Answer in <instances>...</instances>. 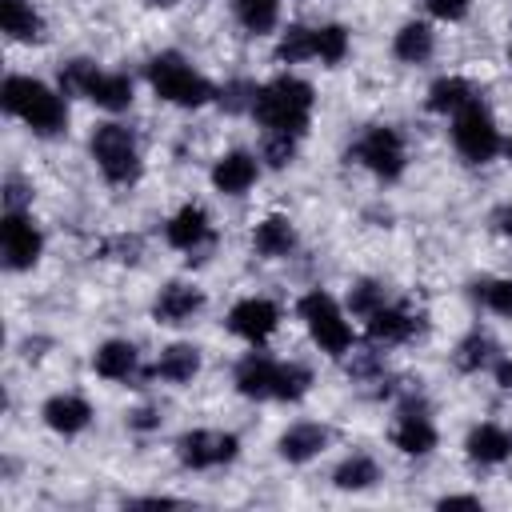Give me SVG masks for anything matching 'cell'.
Masks as SVG:
<instances>
[{
  "label": "cell",
  "mask_w": 512,
  "mask_h": 512,
  "mask_svg": "<svg viewBox=\"0 0 512 512\" xmlns=\"http://www.w3.org/2000/svg\"><path fill=\"white\" fill-rule=\"evenodd\" d=\"M468 100H476L472 96V84L468 80H460V76H444V80H436L432 88H428V108L432 112H460Z\"/></svg>",
  "instance_id": "cell-26"
},
{
  "label": "cell",
  "mask_w": 512,
  "mask_h": 512,
  "mask_svg": "<svg viewBox=\"0 0 512 512\" xmlns=\"http://www.w3.org/2000/svg\"><path fill=\"white\" fill-rule=\"evenodd\" d=\"M312 384V372L304 364H280L276 372V400H300Z\"/></svg>",
  "instance_id": "cell-31"
},
{
  "label": "cell",
  "mask_w": 512,
  "mask_h": 512,
  "mask_svg": "<svg viewBox=\"0 0 512 512\" xmlns=\"http://www.w3.org/2000/svg\"><path fill=\"white\" fill-rule=\"evenodd\" d=\"M276 372H280V364H276V360H268V356L252 352V356H244V360H240V368H236V388H240L244 396H252V400L276 396Z\"/></svg>",
  "instance_id": "cell-11"
},
{
  "label": "cell",
  "mask_w": 512,
  "mask_h": 512,
  "mask_svg": "<svg viewBox=\"0 0 512 512\" xmlns=\"http://www.w3.org/2000/svg\"><path fill=\"white\" fill-rule=\"evenodd\" d=\"M292 156H296V136H288V132H268L264 136V160L272 168H284Z\"/></svg>",
  "instance_id": "cell-34"
},
{
  "label": "cell",
  "mask_w": 512,
  "mask_h": 512,
  "mask_svg": "<svg viewBox=\"0 0 512 512\" xmlns=\"http://www.w3.org/2000/svg\"><path fill=\"white\" fill-rule=\"evenodd\" d=\"M496 228L504 236H512V208H496Z\"/></svg>",
  "instance_id": "cell-40"
},
{
  "label": "cell",
  "mask_w": 512,
  "mask_h": 512,
  "mask_svg": "<svg viewBox=\"0 0 512 512\" xmlns=\"http://www.w3.org/2000/svg\"><path fill=\"white\" fill-rule=\"evenodd\" d=\"M0 104H4V112L20 116V120H24L32 132H40V136L60 132L64 120H68L64 100H60L52 88H44L40 80H32V76H8L4 88H0Z\"/></svg>",
  "instance_id": "cell-2"
},
{
  "label": "cell",
  "mask_w": 512,
  "mask_h": 512,
  "mask_svg": "<svg viewBox=\"0 0 512 512\" xmlns=\"http://www.w3.org/2000/svg\"><path fill=\"white\" fill-rule=\"evenodd\" d=\"M164 236H168V244H172V248H180V252L200 248V244L208 240V212H204V208H196V204H184V208L168 220Z\"/></svg>",
  "instance_id": "cell-13"
},
{
  "label": "cell",
  "mask_w": 512,
  "mask_h": 512,
  "mask_svg": "<svg viewBox=\"0 0 512 512\" xmlns=\"http://www.w3.org/2000/svg\"><path fill=\"white\" fill-rule=\"evenodd\" d=\"M148 84L160 100L180 104V108H196L212 96V84L176 52H160V56L148 60Z\"/></svg>",
  "instance_id": "cell-3"
},
{
  "label": "cell",
  "mask_w": 512,
  "mask_h": 512,
  "mask_svg": "<svg viewBox=\"0 0 512 512\" xmlns=\"http://www.w3.org/2000/svg\"><path fill=\"white\" fill-rule=\"evenodd\" d=\"M96 72H100V68H96L92 60H72V64H64V68H60V92H64V96H88Z\"/></svg>",
  "instance_id": "cell-30"
},
{
  "label": "cell",
  "mask_w": 512,
  "mask_h": 512,
  "mask_svg": "<svg viewBox=\"0 0 512 512\" xmlns=\"http://www.w3.org/2000/svg\"><path fill=\"white\" fill-rule=\"evenodd\" d=\"M412 328H416V320H412L408 312H400V308H384V304H380V308L368 316V332H372V340H384V344L408 340Z\"/></svg>",
  "instance_id": "cell-25"
},
{
  "label": "cell",
  "mask_w": 512,
  "mask_h": 512,
  "mask_svg": "<svg viewBox=\"0 0 512 512\" xmlns=\"http://www.w3.org/2000/svg\"><path fill=\"white\" fill-rule=\"evenodd\" d=\"M196 372H200V352H196L192 344H172V348H164L160 360H156V376L168 380V384H184V380H192Z\"/></svg>",
  "instance_id": "cell-23"
},
{
  "label": "cell",
  "mask_w": 512,
  "mask_h": 512,
  "mask_svg": "<svg viewBox=\"0 0 512 512\" xmlns=\"http://www.w3.org/2000/svg\"><path fill=\"white\" fill-rule=\"evenodd\" d=\"M452 140H456L460 156L472 160V164H484L500 152V132H496V124H492V116L480 100H468L452 116Z\"/></svg>",
  "instance_id": "cell-5"
},
{
  "label": "cell",
  "mask_w": 512,
  "mask_h": 512,
  "mask_svg": "<svg viewBox=\"0 0 512 512\" xmlns=\"http://www.w3.org/2000/svg\"><path fill=\"white\" fill-rule=\"evenodd\" d=\"M292 244H296V232H292V224H288L284 216H268V220L256 224V232H252V248H256L260 256H268V260L288 256Z\"/></svg>",
  "instance_id": "cell-22"
},
{
  "label": "cell",
  "mask_w": 512,
  "mask_h": 512,
  "mask_svg": "<svg viewBox=\"0 0 512 512\" xmlns=\"http://www.w3.org/2000/svg\"><path fill=\"white\" fill-rule=\"evenodd\" d=\"M252 116L268 128V132H288V136H300L308 128V116H312V88L296 76H280L264 88H256V100H252Z\"/></svg>",
  "instance_id": "cell-1"
},
{
  "label": "cell",
  "mask_w": 512,
  "mask_h": 512,
  "mask_svg": "<svg viewBox=\"0 0 512 512\" xmlns=\"http://www.w3.org/2000/svg\"><path fill=\"white\" fill-rule=\"evenodd\" d=\"M496 384H500V388H508V392H512V360H504V364H500V368H496Z\"/></svg>",
  "instance_id": "cell-41"
},
{
  "label": "cell",
  "mask_w": 512,
  "mask_h": 512,
  "mask_svg": "<svg viewBox=\"0 0 512 512\" xmlns=\"http://www.w3.org/2000/svg\"><path fill=\"white\" fill-rule=\"evenodd\" d=\"M468 4H472V0H428L432 16H440V20H460V16L468 12Z\"/></svg>",
  "instance_id": "cell-37"
},
{
  "label": "cell",
  "mask_w": 512,
  "mask_h": 512,
  "mask_svg": "<svg viewBox=\"0 0 512 512\" xmlns=\"http://www.w3.org/2000/svg\"><path fill=\"white\" fill-rule=\"evenodd\" d=\"M280 16V0H236V20L248 28V32H268Z\"/></svg>",
  "instance_id": "cell-29"
},
{
  "label": "cell",
  "mask_w": 512,
  "mask_h": 512,
  "mask_svg": "<svg viewBox=\"0 0 512 512\" xmlns=\"http://www.w3.org/2000/svg\"><path fill=\"white\" fill-rule=\"evenodd\" d=\"M300 316H304V324H308V332H312V340L324 348V352H332V356H344L348 348H352V328H348V320H344V312L336 308V300L328 296V292H308L304 300H300Z\"/></svg>",
  "instance_id": "cell-6"
},
{
  "label": "cell",
  "mask_w": 512,
  "mask_h": 512,
  "mask_svg": "<svg viewBox=\"0 0 512 512\" xmlns=\"http://www.w3.org/2000/svg\"><path fill=\"white\" fill-rule=\"evenodd\" d=\"M200 304H204L200 288H192V284H168L156 296V320L160 324H184V320H192V312H200Z\"/></svg>",
  "instance_id": "cell-15"
},
{
  "label": "cell",
  "mask_w": 512,
  "mask_h": 512,
  "mask_svg": "<svg viewBox=\"0 0 512 512\" xmlns=\"http://www.w3.org/2000/svg\"><path fill=\"white\" fill-rule=\"evenodd\" d=\"M92 156H96L104 180H112V184H132L140 176L136 136L124 124H100L92 132Z\"/></svg>",
  "instance_id": "cell-4"
},
{
  "label": "cell",
  "mask_w": 512,
  "mask_h": 512,
  "mask_svg": "<svg viewBox=\"0 0 512 512\" xmlns=\"http://www.w3.org/2000/svg\"><path fill=\"white\" fill-rule=\"evenodd\" d=\"M488 356H492V340H488V336H480V332H472V336H464V340H460V348H456V368L476 372V368H484V364H488Z\"/></svg>",
  "instance_id": "cell-33"
},
{
  "label": "cell",
  "mask_w": 512,
  "mask_h": 512,
  "mask_svg": "<svg viewBox=\"0 0 512 512\" xmlns=\"http://www.w3.org/2000/svg\"><path fill=\"white\" fill-rule=\"evenodd\" d=\"M256 172H260V168H256V156H248V152H228V156L216 160L212 184H216L220 192H228V196H240V192L252 188Z\"/></svg>",
  "instance_id": "cell-12"
},
{
  "label": "cell",
  "mask_w": 512,
  "mask_h": 512,
  "mask_svg": "<svg viewBox=\"0 0 512 512\" xmlns=\"http://www.w3.org/2000/svg\"><path fill=\"white\" fill-rule=\"evenodd\" d=\"M508 160H512V140H508Z\"/></svg>",
  "instance_id": "cell-42"
},
{
  "label": "cell",
  "mask_w": 512,
  "mask_h": 512,
  "mask_svg": "<svg viewBox=\"0 0 512 512\" xmlns=\"http://www.w3.org/2000/svg\"><path fill=\"white\" fill-rule=\"evenodd\" d=\"M276 56H280L284 64H300V60L316 56V28L292 24V28L280 36V48H276Z\"/></svg>",
  "instance_id": "cell-28"
},
{
  "label": "cell",
  "mask_w": 512,
  "mask_h": 512,
  "mask_svg": "<svg viewBox=\"0 0 512 512\" xmlns=\"http://www.w3.org/2000/svg\"><path fill=\"white\" fill-rule=\"evenodd\" d=\"M440 508H480V500L476 496H444Z\"/></svg>",
  "instance_id": "cell-39"
},
{
  "label": "cell",
  "mask_w": 512,
  "mask_h": 512,
  "mask_svg": "<svg viewBox=\"0 0 512 512\" xmlns=\"http://www.w3.org/2000/svg\"><path fill=\"white\" fill-rule=\"evenodd\" d=\"M316 56L324 64H340L348 56V32L340 24H328V28H316Z\"/></svg>",
  "instance_id": "cell-32"
},
{
  "label": "cell",
  "mask_w": 512,
  "mask_h": 512,
  "mask_svg": "<svg viewBox=\"0 0 512 512\" xmlns=\"http://www.w3.org/2000/svg\"><path fill=\"white\" fill-rule=\"evenodd\" d=\"M88 100L108 108V112H120L132 104V80L124 72H96L92 88H88Z\"/></svg>",
  "instance_id": "cell-21"
},
{
  "label": "cell",
  "mask_w": 512,
  "mask_h": 512,
  "mask_svg": "<svg viewBox=\"0 0 512 512\" xmlns=\"http://www.w3.org/2000/svg\"><path fill=\"white\" fill-rule=\"evenodd\" d=\"M236 436L232 432H184L176 440V452L188 468H216V464H228L236 456Z\"/></svg>",
  "instance_id": "cell-7"
},
{
  "label": "cell",
  "mask_w": 512,
  "mask_h": 512,
  "mask_svg": "<svg viewBox=\"0 0 512 512\" xmlns=\"http://www.w3.org/2000/svg\"><path fill=\"white\" fill-rule=\"evenodd\" d=\"M88 420H92V408H88L84 396H52V400L44 404V424H48L52 432L72 436V432H84Z\"/></svg>",
  "instance_id": "cell-14"
},
{
  "label": "cell",
  "mask_w": 512,
  "mask_h": 512,
  "mask_svg": "<svg viewBox=\"0 0 512 512\" xmlns=\"http://www.w3.org/2000/svg\"><path fill=\"white\" fill-rule=\"evenodd\" d=\"M356 156H360L376 176H384V180H396V176L404 172V140H400L396 128H372V132L360 140Z\"/></svg>",
  "instance_id": "cell-8"
},
{
  "label": "cell",
  "mask_w": 512,
  "mask_h": 512,
  "mask_svg": "<svg viewBox=\"0 0 512 512\" xmlns=\"http://www.w3.org/2000/svg\"><path fill=\"white\" fill-rule=\"evenodd\" d=\"M92 368H96V376H104V380H128V376L136 372V348H132L128 340H108V344L96 348Z\"/></svg>",
  "instance_id": "cell-19"
},
{
  "label": "cell",
  "mask_w": 512,
  "mask_h": 512,
  "mask_svg": "<svg viewBox=\"0 0 512 512\" xmlns=\"http://www.w3.org/2000/svg\"><path fill=\"white\" fill-rule=\"evenodd\" d=\"M468 456L472 460H480V464H500V460H508L512 456V436L500 428V424H476L472 432H468Z\"/></svg>",
  "instance_id": "cell-18"
},
{
  "label": "cell",
  "mask_w": 512,
  "mask_h": 512,
  "mask_svg": "<svg viewBox=\"0 0 512 512\" xmlns=\"http://www.w3.org/2000/svg\"><path fill=\"white\" fill-rule=\"evenodd\" d=\"M40 232L24 212H8L0 224V248H4V264L8 268H32L40 256Z\"/></svg>",
  "instance_id": "cell-9"
},
{
  "label": "cell",
  "mask_w": 512,
  "mask_h": 512,
  "mask_svg": "<svg viewBox=\"0 0 512 512\" xmlns=\"http://www.w3.org/2000/svg\"><path fill=\"white\" fill-rule=\"evenodd\" d=\"M348 304H352V312H356V316H364V320H368V316L384 304V288H380V284H372V280H364V284H356V288H352Z\"/></svg>",
  "instance_id": "cell-35"
},
{
  "label": "cell",
  "mask_w": 512,
  "mask_h": 512,
  "mask_svg": "<svg viewBox=\"0 0 512 512\" xmlns=\"http://www.w3.org/2000/svg\"><path fill=\"white\" fill-rule=\"evenodd\" d=\"M392 52H396V60H404V64H424V60L432 56V28L420 24V20L404 24V28L396 32V40H392Z\"/></svg>",
  "instance_id": "cell-24"
},
{
  "label": "cell",
  "mask_w": 512,
  "mask_h": 512,
  "mask_svg": "<svg viewBox=\"0 0 512 512\" xmlns=\"http://www.w3.org/2000/svg\"><path fill=\"white\" fill-rule=\"evenodd\" d=\"M508 56H512V52H508Z\"/></svg>",
  "instance_id": "cell-43"
},
{
  "label": "cell",
  "mask_w": 512,
  "mask_h": 512,
  "mask_svg": "<svg viewBox=\"0 0 512 512\" xmlns=\"http://www.w3.org/2000/svg\"><path fill=\"white\" fill-rule=\"evenodd\" d=\"M276 324H280V308L264 296H248L228 312V328L248 344H264L276 332Z\"/></svg>",
  "instance_id": "cell-10"
},
{
  "label": "cell",
  "mask_w": 512,
  "mask_h": 512,
  "mask_svg": "<svg viewBox=\"0 0 512 512\" xmlns=\"http://www.w3.org/2000/svg\"><path fill=\"white\" fill-rule=\"evenodd\" d=\"M484 304H488L496 316H508V320H512V280H492V284H484Z\"/></svg>",
  "instance_id": "cell-36"
},
{
  "label": "cell",
  "mask_w": 512,
  "mask_h": 512,
  "mask_svg": "<svg viewBox=\"0 0 512 512\" xmlns=\"http://www.w3.org/2000/svg\"><path fill=\"white\" fill-rule=\"evenodd\" d=\"M392 444H396L400 452H408V456H424V452L436 448V428H432L428 416H420V412H404V416L396 420Z\"/></svg>",
  "instance_id": "cell-16"
},
{
  "label": "cell",
  "mask_w": 512,
  "mask_h": 512,
  "mask_svg": "<svg viewBox=\"0 0 512 512\" xmlns=\"http://www.w3.org/2000/svg\"><path fill=\"white\" fill-rule=\"evenodd\" d=\"M336 488H344V492H360V488H368V484H376L380 480V468H376V460H368V456H348L340 468H336Z\"/></svg>",
  "instance_id": "cell-27"
},
{
  "label": "cell",
  "mask_w": 512,
  "mask_h": 512,
  "mask_svg": "<svg viewBox=\"0 0 512 512\" xmlns=\"http://www.w3.org/2000/svg\"><path fill=\"white\" fill-rule=\"evenodd\" d=\"M0 28L12 40H40L44 20L36 16V8L28 0H0Z\"/></svg>",
  "instance_id": "cell-20"
},
{
  "label": "cell",
  "mask_w": 512,
  "mask_h": 512,
  "mask_svg": "<svg viewBox=\"0 0 512 512\" xmlns=\"http://www.w3.org/2000/svg\"><path fill=\"white\" fill-rule=\"evenodd\" d=\"M132 428H156L160 424V416L152 412V408H140V412H132V420H128Z\"/></svg>",
  "instance_id": "cell-38"
},
{
  "label": "cell",
  "mask_w": 512,
  "mask_h": 512,
  "mask_svg": "<svg viewBox=\"0 0 512 512\" xmlns=\"http://www.w3.org/2000/svg\"><path fill=\"white\" fill-rule=\"evenodd\" d=\"M324 444H328V428H320V424H292L284 436H280V456L284 460H292V464H304V460H312L316 452H324Z\"/></svg>",
  "instance_id": "cell-17"
}]
</instances>
